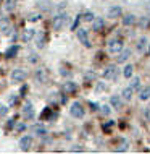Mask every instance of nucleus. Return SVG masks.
<instances>
[{
  "mask_svg": "<svg viewBox=\"0 0 150 154\" xmlns=\"http://www.w3.org/2000/svg\"><path fill=\"white\" fill-rule=\"evenodd\" d=\"M66 21H68V15H66V13H58L55 18H53V29L60 31L61 28L66 24Z\"/></svg>",
  "mask_w": 150,
  "mask_h": 154,
  "instance_id": "f257e3e1",
  "label": "nucleus"
},
{
  "mask_svg": "<svg viewBox=\"0 0 150 154\" xmlns=\"http://www.w3.org/2000/svg\"><path fill=\"white\" fill-rule=\"evenodd\" d=\"M103 78L108 80V81H116L118 80V68H116L115 65H110L105 70V73H103Z\"/></svg>",
  "mask_w": 150,
  "mask_h": 154,
  "instance_id": "f03ea898",
  "label": "nucleus"
},
{
  "mask_svg": "<svg viewBox=\"0 0 150 154\" xmlns=\"http://www.w3.org/2000/svg\"><path fill=\"white\" fill-rule=\"evenodd\" d=\"M69 114H71L74 119H82L84 117V107H82L79 102H73L71 109H69Z\"/></svg>",
  "mask_w": 150,
  "mask_h": 154,
  "instance_id": "7ed1b4c3",
  "label": "nucleus"
},
{
  "mask_svg": "<svg viewBox=\"0 0 150 154\" xmlns=\"http://www.w3.org/2000/svg\"><path fill=\"white\" fill-rule=\"evenodd\" d=\"M21 114H23V117L26 120H32V119H34V107H32V104L29 101L24 102V107H23Z\"/></svg>",
  "mask_w": 150,
  "mask_h": 154,
  "instance_id": "20e7f679",
  "label": "nucleus"
},
{
  "mask_svg": "<svg viewBox=\"0 0 150 154\" xmlns=\"http://www.w3.org/2000/svg\"><path fill=\"white\" fill-rule=\"evenodd\" d=\"M108 51L110 52H121L123 51V42L119 39H110L108 41Z\"/></svg>",
  "mask_w": 150,
  "mask_h": 154,
  "instance_id": "39448f33",
  "label": "nucleus"
},
{
  "mask_svg": "<svg viewBox=\"0 0 150 154\" xmlns=\"http://www.w3.org/2000/svg\"><path fill=\"white\" fill-rule=\"evenodd\" d=\"M0 32H2L3 36H10L11 34V23L8 21V18L0 20Z\"/></svg>",
  "mask_w": 150,
  "mask_h": 154,
  "instance_id": "423d86ee",
  "label": "nucleus"
},
{
  "mask_svg": "<svg viewBox=\"0 0 150 154\" xmlns=\"http://www.w3.org/2000/svg\"><path fill=\"white\" fill-rule=\"evenodd\" d=\"M11 80H13L15 83L24 81V80H26V72H24V70H21V68L13 70V72H11Z\"/></svg>",
  "mask_w": 150,
  "mask_h": 154,
  "instance_id": "0eeeda50",
  "label": "nucleus"
},
{
  "mask_svg": "<svg viewBox=\"0 0 150 154\" xmlns=\"http://www.w3.org/2000/svg\"><path fill=\"white\" fill-rule=\"evenodd\" d=\"M78 39L81 41L82 45H86V47H90L89 37H87V31L84 29V28H78Z\"/></svg>",
  "mask_w": 150,
  "mask_h": 154,
  "instance_id": "6e6552de",
  "label": "nucleus"
},
{
  "mask_svg": "<svg viewBox=\"0 0 150 154\" xmlns=\"http://www.w3.org/2000/svg\"><path fill=\"white\" fill-rule=\"evenodd\" d=\"M34 76H36V80L39 81L40 85H44V83H47V70H45L44 66H40V68L36 70Z\"/></svg>",
  "mask_w": 150,
  "mask_h": 154,
  "instance_id": "1a4fd4ad",
  "label": "nucleus"
},
{
  "mask_svg": "<svg viewBox=\"0 0 150 154\" xmlns=\"http://www.w3.org/2000/svg\"><path fill=\"white\" fill-rule=\"evenodd\" d=\"M34 36H36V31H34V29H31V28H28V29H24V31H23L21 39H23V42H31V41L34 39Z\"/></svg>",
  "mask_w": 150,
  "mask_h": 154,
  "instance_id": "9d476101",
  "label": "nucleus"
},
{
  "mask_svg": "<svg viewBox=\"0 0 150 154\" xmlns=\"http://www.w3.org/2000/svg\"><path fill=\"white\" fill-rule=\"evenodd\" d=\"M31 144H32V136H23V138L19 140V148H21L23 151H29Z\"/></svg>",
  "mask_w": 150,
  "mask_h": 154,
  "instance_id": "9b49d317",
  "label": "nucleus"
},
{
  "mask_svg": "<svg viewBox=\"0 0 150 154\" xmlns=\"http://www.w3.org/2000/svg\"><path fill=\"white\" fill-rule=\"evenodd\" d=\"M119 16H121V8L119 7H111L110 10H108V18L116 20V18H119Z\"/></svg>",
  "mask_w": 150,
  "mask_h": 154,
  "instance_id": "f8f14e48",
  "label": "nucleus"
},
{
  "mask_svg": "<svg viewBox=\"0 0 150 154\" xmlns=\"http://www.w3.org/2000/svg\"><path fill=\"white\" fill-rule=\"evenodd\" d=\"M103 26H105V21H103L102 18H94V21H92V29L94 31H102Z\"/></svg>",
  "mask_w": 150,
  "mask_h": 154,
  "instance_id": "ddd939ff",
  "label": "nucleus"
},
{
  "mask_svg": "<svg viewBox=\"0 0 150 154\" xmlns=\"http://www.w3.org/2000/svg\"><path fill=\"white\" fill-rule=\"evenodd\" d=\"M110 104H111V107H115V109H121L123 101H121V97H119V96H111Z\"/></svg>",
  "mask_w": 150,
  "mask_h": 154,
  "instance_id": "4468645a",
  "label": "nucleus"
},
{
  "mask_svg": "<svg viewBox=\"0 0 150 154\" xmlns=\"http://www.w3.org/2000/svg\"><path fill=\"white\" fill-rule=\"evenodd\" d=\"M32 131H34L36 135H39V136H44L45 133H47V130H45V127L42 123H36L34 127H32Z\"/></svg>",
  "mask_w": 150,
  "mask_h": 154,
  "instance_id": "2eb2a0df",
  "label": "nucleus"
},
{
  "mask_svg": "<svg viewBox=\"0 0 150 154\" xmlns=\"http://www.w3.org/2000/svg\"><path fill=\"white\" fill-rule=\"evenodd\" d=\"M63 91H65V93H68V94H71V93L76 91V85H74L73 81H66L63 85Z\"/></svg>",
  "mask_w": 150,
  "mask_h": 154,
  "instance_id": "dca6fc26",
  "label": "nucleus"
},
{
  "mask_svg": "<svg viewBox=\"0 0 150 154\" xmlns=\"http://www.w3.org/2000/svg\"><path fill=\"white\" fill-rule=\"evenodd\" d=\"M137 23H139V26L142 28V29H149V28H150V18H149V16H142Z\"/></svg>",
  "mask_w": 150,
  "mask_h": 154,
  "instance_id": "f3484780",
  "label": "nucleus"
},
{
  "mask_svg": "<svg viewBox=\"0 0 150 154\" xmlns=\"http://www.w3.org/2000/svg\"><path fill=\"white\" fill-rule=\"evenodd\" d=\"M129 57H131V51H129V49H124V51L121 52V55L118 57V63H124Z\"/></svg>",
  "mask_w": 150,
  "mask_h": 154,
  "instance_id": "a211bd4d",
  "label": "nucleus"
},
{
  "mask_svg": "<svg viewBox=\"0 0 150 154\" xmlns=\"http://www.w3.org/2000/svg\"><path fill=\"white\" fill-rule=\"evenodd\" d=\"M136 23V16L134 15H128L123 18V26H131V24Z\"/></svg>",
  "mask_w": 150,
  "mask_h": 154,
  "instance_id": "6ab92c4d",
  "label": "nucleus"
},
{
  "mask_svg": "<svg viewBox=\"0 0 150 154\" xmlns=\"http://www.w3.org/2000/svg\"><path fill=\"white\" fill-rule=\"evenodd\" d=\"M18 51H19V47H18V45H11V47L7 51V57H8V59H11V57H15L16 54H18Z\"/></svg>",
  "mask_w": 150,
  "mask_h": 154,
  "instance_id": "aec40b11",
  "label": "nucleus"
},
{
  "mask_svg": "<svg viewBox=\"0 0 150 154\" xmlns=\"http://www.w3.org/2000/svg\"><path fill=\"white\" fill-rule=\"evenodd\" d=\"M3 10L5 11H13L15 10V2L13 0H5V3H3Z\"/></svg>",
  "mask_w": 150,
  "mask_h": 154,
  "instance_id": "412c9836",
  "label": "nucleus"
},
{
  "mask_svg": "<svg viewBox=\"0 0 150 154\" xmlns=\"http://www.w3.org/2000/svg\"><path fill=\"white\" fill-rule=\"evenodd\" d=\"M36 44H37V47H39V49H44L45 47V34H39V36H37Z\"/></svg>",
  "mask_w": 150,
  "mask_h": 154,
  "instance_id": "4be33fe9",
  "label": "nucleus"
},
{
  "mask_svg": "<svg viewBox=\"0 0 150 154\" xmlns=\"http://www.w3.org/2000/svg\"><path fill=\"white\" fill-rule=\"evenodd\" d=\"M140 99H142V101L150 99V86H145V88L140 91Z\"/></svg>",
  "mask_w": 150,
  "mask_h": 154,
  "instance_id": "5701e85b",
  "label": "nucleus"
},
{
  "mask_svg": "<svg viewBox=\"0 0 150 154\" xmlns=\"http://www.w3.org/2000/svg\"><path fill=\"white\" fill-rule=\"evenodd\" d=\"M145 45H147V37H140L139 42H137V51L142 52L144 49H145Z\"/></svg>",
  "mask_w": 150,
  "mask_h": 154,
  "instance_id": "b1692460",
  "label": "nucleus"
},
{
  "mask_svg": "<svg viewBox=\"0 0 150 154\" xmlns=\"http://www.w3.org/2000/svg\"><path fill=\"white\" fill-rule=\"evenodd\" d=\"M132 70H134V66H132V65H126V66H124V72H123L124 78H131L132 76Z\"/></svg>",
  "mask_w": 150,
  "mask_h": 154,
  "instance_id": "393cba45",
  "label": "nucleus"
},
{
  "mask_svg": "<svg viewBox=\"0 0 150 154\" xmlns=\"http://www.w3.org/2000/svg\"><path fill=\"white\" fill-rule=\"evenodd\" d=\"M40 20V15L39 13H29L28 15V21H31V23H37Z\"/></svg>",
  "mask_w": 150,
  "mask_h": 154,
  "instance_id": "a878e982",
  "label": "nucleus"
},
{
  "mask_svg": "<svg viewBox=\"0 0 150 154\" xmlns=\"http://www.w3.org/2000/svg\"><path fill=\"white\" fill-rule=\"evenodd\" d=\"M131 88L134 89V91H139V88H140V80H139V78H132V81H131Z\"/></svg>",
  "mask_w": 150,
  "mask_h": 154,
  "instance_id": "bb28decb",
  "label": "nucleus"
},
{
  "mask_svg": "<svg viewBox=\"0 0 150 154\" xmlns=\"http://www.w3.org/2000/svg\"><path fill=\"white\" fill-rule=\"evenodd\" d=\"M84 78H86V81H95L97 75H95L94 72H86V73H84Z\"/></svg>",
  "mask_w": 150,
  "mask_h": 154,
  "instance_id": "cd10ccee",
  "label": "nucleus"
},
{
  "mask_svg": "<svg viewBox=\"0 0 150 154\" xmlns=\"http://www.w3.org/2000/svg\"><path fill=\"white\" fill-rule=\"evenodd\" d=\"M82 20H84V21H94V13L92 11H86V13L82 15Z\"/></svg>",
  "mask_w": 150,
  "mask_h": 154,
  "instance_id": "c85d7f7f",
  "label": "nucleus"
},
{
  "mask_svg": "<svg viewBox=\"0 0 150 154\" xmlns=\"http://www.w3.org/2000/svg\"><path fill=\"white\" fill-rule=\"evenodd\" d=\"M126 149H128V141H123V143L119 144V146L116 148L115 151H116V152H123V151H126Z\"/></svg>",
  "mask_w": 150,
  "mask_h": 154,
  "instance_id": "c756f323",
  "label": "nucleus"
},
{
  "mask_svg": "<svg viewBox=\"0 0 150 154\" xmlns=\"http://www.w3.org/2000/svg\"><path fill=\"white\" fill-rule=\"evenodd\" d=\"M131 93H132V88H126L123 91V97L126 99V101H129V99H131Z\"/></svg>",
  "mask_w": 150,
  "mask_h": 154,
  "instance_id": "7c9ffc66",
  "label": "nucleus"
},
{
  "mask_svg": "<svg viewBox=\"0 0 150 154\" xmlns=\"http://www.w3.org/2000/svg\"><path fill=\"white\" fill-rule=\"evenodd\" d=\"M82 20V15H79V16H76V20H74V23L71 24V29L74 31V29H78V24H79V21Z\"/></svg>",
  "mask_w": 150,
  "mask_h": 154,
  "instance_id": "2f4dec72",
  "label": "nucleus"
},
{
  "mask_svg": "<svg viewBox=\"0 0 150 154\" xmlns=\"http://www.w3.org/2000/svg\"><path fill=\"white\" fill-rule=\"evenodd\" d=\"M7 112H8V107H5V106H2V104H0V117H3Z\"/></svg>",
  "mask_w": 150,
  "mask_h": 154,
  "instance_id": "473e14b6",
  "label": "nucleus"
},
{
  "mask_svg": "<svg viewBox=\"0 0 150 154\" xmlns=\"http://www.w3.org/2000/svg\"><path fill=\"white\" fill-rule=\"evenodd\" d=\"M16 130H18V131H24V130H26V125H24V123H18V125H16Z\"/></svg>",
  "mask_w": 150,
  "mask_h": 154,
  "instance_id": "72a5a7b5",
  "label": "nucleus"
},
{
  "mask_svg": "<svg viewBox=\"0 0 150 154\" xmlns=\"http://www.w3.org/2000/svg\"><path fill=\"white\" fill-rule=\"evenodd\" d=\"M102 114L108 115V114H110V107H108V106H102Z\"/></svg>",
  "mask_w": 150,
  "mask_h": 154,
  "instance_id": "f704fd0d",
  "label": "nucleus"
},
{
  "mask_svg": "<svg viewBox=\"0 0 150 154\" xmlns=\"http://www.w3.org/2000/svg\"><path fill=\"white\" fill-rule=\"evenodd\" d=\"M29 62H31V63H36V62H37V55H36V54H32V55L29 57Z\"/></svg>",
  "mask_w": 150,
  "mask_h": 154,
  "instance_id": "c9c22d12",
  "label": "nucleus"
},
{
  "mask_svg": "<svg viewBox=\"0 0 150 154\" xmlns=\"http://www.w3.org/2000/svg\"><path fill=\"white\" fill-rule=\"evenodd\" d=\"M13 125H15V120H13V119H10V120H8V123H7V128H11Z\"/></svg>",
  "mask_w": 150,
  "mask_h": 154,
  "instance_id": "e433bc0d",
  "label": "nucleus"
},
{
  "mask_svg": "<svg viewBox=\"0 0 150 154\" xmlns=\"http://www.w3.org/2000/svg\"><path fill=\"white\" fill-rule=\"evenodd\" d=\"M71 151H74V152H81V151H82V148H79V146H74V148H71Z\"/></svg>",
  "mask_w": 150,
  "mask_h": 154,
  "instance_id": "4c0bfd02",
  "label": "nucleus"
},
{
  "mask_svg": "<svg viewBox=\"0 0 150 154\" xmlns=\"http://www.w3.org/2000/svg\"><path fill=\"white\" fill-rule=\"evenodd\" d=\"M15 101H16V96H11V97H10V106H13Z\"/></svg>",
  "mask_w": 150,
  "mask_h": 154,
  "instance_id": "58836bf2",
  "label": "nucleus"
},
{
  "mask_svg": "<svg viewBox=\"0 0 150 154\" xmlns=\"http://www.w3.org/2000/svg\"><path fill=\"white\" fill-rule=\"evenodd\" d=\"M89 104H90V106H92V109H94V110H97V109H99V106H97V104H95V102H89Z\"/></svg>",
  "mask_w": 150,
  "mask_h": 154,
  "instance_id": "ea45409f",
  "label": "nucleus"
},
{
  "mask_svg": "<svg viewBox=\"0 0 150 154\" xmlns=\"http://www.w3.org/2000/svg\"><path fill=\"white\" fill-rule=\"evenodd\" d=\"M103 88H105V86H103V85H102V83H100V85L97 86V91H103Z\"/></svg>",
  "mask_w": 150,
  "mask_h": 154,
  "instance_id": "a19ab883",
  "label": "nucleus"
},
{
  "mask_svg": "<svg viewBox=\"0 0 150 154\" xmlns=\"http://www.w3.org/2000/svg\"><path fill=\"white\" fill-rule=\"evenodd\" d=\"M145 8H147V13L150 15V2H147V5H145Z\"/></svg>",
  "mask_w": 150,
  "mask_h": 154,
  "instance_id": "79ce46f5",
  "label": "nucleus"
},
{
  "mask_svg": "<svg viewBox=\"0 0 150 154\" xmlns=\"http://www.w3.org/2000/svg\"><path fill=\"white\" fill-rule=\"evenodd\" d=\"M149 55H150V45H149Z\"/></svg>",
  "mask_w": 150,
  "mask_h": 154,
  "instance_id": "37998d69",
  "label": "nucleus"
}]
</instances>
